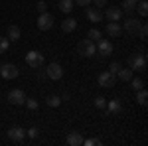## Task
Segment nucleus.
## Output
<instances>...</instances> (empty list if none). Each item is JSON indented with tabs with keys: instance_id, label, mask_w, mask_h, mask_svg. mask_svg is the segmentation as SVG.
Returning a JSON list of instances; mask_svg holds the SVG:
<instances>
[{
	"instance_id": "obj_30",
	"label": "nucleus",
	"mask_w": 148,
	"mask_h": 146,
	"mask_svg": "<svg viewBox=\"0 0 148 146\" xmlns=\"http://www.w3.org/2000/svg\"><path fill=\"white\" fill-rule=\"evenodd\" d=\"M83 144L85 146H101V140L99 138H87V140H83Z\"/></svg>"
},
{
	"instance_id": "obj_16",
	"label": "nucleus",
	"mask_w": 148,
	"mask_h": 146,
	"mask_svg": "<svg viewBox=\"0 0 148 146\" xmlns=\"http://www.w3.org/2000/svg\"><path fill=\"white\" fill-rule=\"evenodd\" d=\"M75 28H77V20H75V18H65V20L61 22V30L67 32V34H69V32H73Z\"/></svg>"
},
{
	"instance_id": "obj_6",
	"label": "nucleus",
	"mask_w": 148,
	"mask_h": 146,
	"mask_svg": "<svg viewBox=\"0 0 148 146\" xmlns=\"http://www.w3.org/2000/svg\"><path fill=\"white\" fill-rule=\"evenodd\" d=\"M97 81H99V87H113L114 81H116V75H113L111 71H103V73H99V77H97Z\"/></svg>"
},
{
	"instance_id": "obj_8",
	"label": "nucleus",
	"mask_w": 148,
	"mask_h": 146,
	"mask_svg": "<svg viewBox=\"0 0 148 146\" xmlns=\"http://www.w3.org/2000/svg\"><path fill=\"white\" fill-rule=\"evenodd\" d=\"M53 26V16L51 14H47V12H42L40 14V18H38V28L42 30V32H46Z\"/></svg>"
},
{
	"instance_id": "obj_10",
	"label": "nucleus",
	"mask_w": 148,
	"mask_h": 146,
	"mask_svg": "<svg viewBox=\"0 0 148 146\" xmlns=\"http://www.w3.org/2000/svg\"><path fill=\"white\" fill-rule=\"evenodd\" d=\"M95 49H99V53H101L103 57H109L113 53V44L101 38V40H97V47H95Z\"/></svg>"
},
{
	"instance_id": "obj_12",
	"label": "nucleus",
	"mask_w": 148,
	"mask_h": 146,
	"mask_svg": "<svg viewBox=\"0 0 148 146\" xmlns=\"http://www.w3.org/2000/svg\"><path fill=\"white\" fill-rule=\"evenodd\" d=\"M105 16H107V20H109V22H119V20L123 18V10H121V8H116V6H111V8H107Z\"/></svg>"
},
{
	"instance_id": "obj_15",
	"label": "nucleus",
	"mask_w": 148,
	"mask_h": 146,
	"mask_svg": "<svg viewBox=\"0 0 148 146\" xmlns=\"http://www.w3.org/2000/svg\"><path fill=\"white\" fill-rule=\"evenodd\" d=\"M138 2H140V0H125V2L121 4V6H123V8H121L123 14H132V12L136 10V4H138Z\"/></svg>"
},
{
	"instance_id": "obj_13",
	"label": "nucleus",
	"mask_w": 148,
	"mask_h": 146,
	"mask_svg": "<svg viewBox=\"0 0 148 146\" xmlns=\"http://www.w3.org/2000/svg\"><path fill=\"white\" fill-rule=\"evenodd\" d=\"M105 30H107V34L111 36V38H121V34H123V28H121L119 22H109Z\"/></svg>"
},
{
	"instance_id": "obj_17",
	"label": "nucleus",
	"mask_w": 148,
	"mask_h": 146,
	"mask_svg": "<svg viewBox=\"0 0 148 146\" xmlns=\"http://www.w3.org/2000/svg\"><path fill=\"white\" fill-rule=\"evenodd\" d=\"M105 109H109L111 114H116V112L123 111V105H121L119 99H114V101H107V107H105Z\"/></svg>"
},
{
	"instance_id": "obj_32",
	"label": "nucleus",
	"mask_w": 148,
	"mask_h": 146,
	"mask_svg": "<svg viewBox=\"0 0 148 146\" xmlns=\"http://www.w3.org/2000/svg\"><path fill=\"white\" fill-rule=\"evenodd\" d=\"M26 105H28L30 111H36V109H38V101H36V99H26Z\"/></svg>"
},
{
	"instance_id": "obj_20",
	"label": "nucleus",
	"mask_w": 148,
	"mask_h": 146,
	"mask_svg": "<svg viewBox=\"0 0 148 146\" xmlns=\"http://www.w3.org/2000/svg\"><path fill=\"white\" fill-rule=\"evenodd\" d=\"M116 75H119V79H121V81H130V79H132V69L128 67V69H119V73H116Z\"/></svg>"
},
{
	"instance_id": "obj_33",
	"label": "nucleus",
	"mask_w": 148,
	"mask_h": 146,
	"mask_svg": "<svg viewBox=\"0 0 148 146\" xmlns=\"http://www.w3.org/2000/svg\"><path fill=\"white\" fill-rule=\"evenodd\" d=\"M26 134L30 136V138H38V134H40V130H38V128H36V126H32V128H30V130H28V132H26Z\"/></svg>"
},
{
	"instance_id": "obj_21",
	"label": "nucleus",
	"mask_w": 148,
	"mask_h": 146,
	"mask_svg": "<svg viewBox=\"0 0 148 146\" xmlns=\"http://www.w3.org/2000/svg\"><path fill=\"white\" fill-rule=\"evenodd\" d=\"M59 10L69 14V12L73 10V0H59Z\"/></svg>"
},
{
	"instance_id": "obj_22",
	"label": "nucleus",
	"mask_w": 148,
	"mask_h": 146,
	"mask_svg": "<svg viewBox=\"0 0 148 146\" xmlns=\"http://www.w3.org/2000/svg\"><path fill=\"white\" fill-rule=\"evenodd\" d=\"M146 99H148V93L144 91V87H142V89H138L136 91V101L144 107V105H146Z\"/></svg>"
},
{
	"instance_id": "obj_27",
	"label": "nucleus",
	"mask_w": 148,
	"mask_h": 146,
	"mask_svg": "<svg viewBox=\"0 0 148 146\" xmlns=\"http://www.w3.org/2000/svg\"><path fill=\"white\" fill-rule=\"evenodd\" d=\"M87 38H89L91 42H97V40H101V32L93 28V30H89V34H87Z\"/></svg>"
},
{
	"instance_id": "obj_14",
	"label": "nucleus",
	"mask_w": 148,
	"mask_h": 146,
	"mask_svg": "<svg viewBox=\"0 0 148 146\" xmlns=\"http://www.w3.org/2000/svg\"><path fill=\"white\" fill-rule=\"evenodd\" d=\"M85 16H87L89 22H95V24L103 20V12L97 10V8H87V10H85Z\"/></svg>"
},
{
	"instance_id": "obj_35",
	"label": "nucleus",
	"mask_w": 148,
	"mask_h": 146,
	"mask_svg": "<svg viewBox=\"0 0 148 146\" xmlns=\"http://www.w3.org/2000/svg\"><path fill=\"white\" fill-rule=\"evenodd\" d=\"M93 0H75V4H79V6H89Z\"/></svg>"
},
{
	"instance_id": "obj_18",
	"label": "nucleus",
	"mask_w": 148,
	"mask_h": 146,
	"mask_svg": "<svg viewBox=\"0 0 148 146\" xmlns=\"http://www.w3.org/2000/svg\"><path fill=\"white\" fill-rule=\"evenodd\" d=\"M67 144L81 146V144H83V136H81L79 132H69V134H67Z\"/></svg>"
},
{
	"instance_id": "obj_7",
	"label": "nucleus",
	"mask_w": 148,
	"mask_h": 146,
	"mask_svg": "<svg viewBox=\"0 0 148 146\" xmlns=\"http://www.w3.org/2000/svg\"><path fill=\"white\" fill-rule=\"evenodd\" d=\"M0 75L4 79H16L18 77V67L14 63H2L0 65Z\"/></svg>"
},
{
	"instance_id": "obj_2",
	"label": "nucleus",
	"mask_w": 148,
	"mask_h": 146,
	"mask_svg": "<svg viewBox=\"0 0 148 146\" xmlns=\"http://www.w3.org/2000/svg\"><path fill=\"white\" fill-rule=\"evenodd\" d=\"M77 53H79L81 57H93L95 56V44H93L89 38L81 40L79 44H77Z\"/></svg>"
},
{
	"instance_id": "obj_28",
	"label": "nucleus",
	"mask_w": 148,
	"mask_h": 146,
	"mask_svg": "<svg viewBox=\"0 0 148 146\" xmlns=\"http://www.w3.org/2000/svg\"><path fill=\"white\" fill-rule=\"evenodd\" d=\"M130 85H132V89L134 91H138V89H142V87H144V81H142V79H130Z\"/></svg>"
},
{
	"instance_id": "obj_25",
	"label": "nucleus",
	"mask_w": 148,
	"mask_h": 146,
	"mask_svg": "<svg viewBox=\"0 0 148 146\" xmlns=\"http://www.w3.org/2000/svg\"><path fill=\"white\" fill-rule=\"evenodd\" d=\"M8 47H10V40L0 36V53H6V51H8Z\"/></svg>"
},
{
	"instance_id": "obj_29",
	"label": "nucleus",
	"mask_w": 148,
	"mask_h": 146,
	"mask_svg": "<svg viewBox=\"0 0 148 146\" xmlns=\"http://www.w3.org/2000/svg\"><path fill=\"white\" fill-rule=\"evenodd\" d=\"M95 107H97V109H105V107H107L105 97H95Z\"/></svg>"
},
{
	"instance_id": "obj_3",
	"label": "nucleus",
	"mask_w": 148,
	"mask_h": 146,
	"mask_svg": "<svg viewBox=\"0 0 148 146\" xmlns=\"http://www.w3.org/2000/svg\"><path fill=\"white\" fill-rule=\"evenodd\" d=\"M26 63L30 65L32 69H40L44 65V53H40V51H28L26 53Z\"/></svg>"
},
{
	"instance_id": "obj_23",
	"label": "nucleus",
	"mask_w": 148,
	"mask_h": 146,
	"mask_svg": "<svg viewBox=\"0 0 148 146\" xmlns=\"http://www.w3.org/2000/svg\"><path fill=\"white\" fill-rule=\"evenodd\" d=\"M136 8H138V14L144 18V16L148 14V2H146V0H140V2L136 4Z\"/></svg>"
},
{
	"instance_id": "obj_36",
	"label": "nucleus",
	"mask_w": 148,
	"mask_h": 146,
	"mask_svg": "<svg viewBox=\"0 0 148 146\" xmlns=\"http://www.w3.org/2000/svg\"><path fill=\"white\" fill-rule=\"evenodd\" d=\"M97 6H107V0H93Z\"/></svg>"
},
{
	"instance_id": "obj_24",
	"label": "nucleus",
	"mask_w": 148,
	"mask_h": 146,
	"mask_svg": "<svg viewBox=\"0 0 148 146\" xmlns=\"http://www.w3.org/2000/svg\"><path fill=\"white\" fill-rule=\"evenodd\" d=\"M46 103L49 105V107H59V105H61V99H59L57 95H49V97L46 99Z\"/></svg>"
},
{
	"instance_id": "obj_26",
	"label": "nucleus",
	"mask_w": 148,
	"mask_h": 146,
	"mask_svg": "<svg viewBox=\"0 0 148 146\" xmlns=\"http://www.w3.org/2000/svg\"><path fill=\"white\" fill-rule=\"evenodd\" d=\"M138 38H140V40H146L148 38V26L146 24H140V30H138Z\"/></svg>"
},
{
	"instance_id": "obj_9",
	"label": "nucleus",
	"mask_w": 148,
	"mask_h": 146,
	"mask_svg": "<svg viewBox=\"0 0 148 146\" xmlns=\"http://www.w3.org/2000/svg\"><path fill=\"white\" fill-rule=\"evenodd\" d=\"M8 101H10L12 105H24V103H26V95H24L22 89H12L10 93H8Z\"/></svg>"
},
{
	"instance_id": "obj_31",
	"label": "nucleus",
	"mask_w": 148,
	"mask_h": 146,
	"mask_svg": "<svg viewBox=\"0 0 148 146\" xmlns=\"http://www.w3.org/2000/svg\"><path fill=\"white\" fill-rule=\"evenodd\" d=\"M119 69H121V63H119V61H113V63L109 65V71H111L113 75H116V73H119Z\"/></svg>"
},
{
	"instance_id": "obj_11",
	"label": "nucleus",
	"mask_w": 148,
	"mask_h": 146,
	"mask_svg": "<svg viewBox=\"0 0 148 146\" xmlns=\"http://www.w3.org/2000/svg\"><path fill=\"white\" fill-rule=\"evenodd\" d=\"M8 138H10L12 142H22L24 138H26V130H24L22 126H12L10 130H8Z\"/></svg>"
},
{
	"instance_id": "obj_1",
	"label": "nucleus",
	"mask_w": 148,
	"mask_h": 146,
	"mask_svg": "<svg viewBox=\"0 0 148 146\" xmlns=\"http://www.w3.org/2000/svg\"><path fill=\"white\" fill-rule=\"evenodd\" d=\"M128 67L132 71H144L146 69V56H144V49L134 51L128 56Z\"/></svg>"
},
{
	"instance_id": "obj_5",
	"label": "nucleus",
	"mask_w": 148,
	"mask_h": 146,
	"mask_svg": "<svg viewBox=\"0 0 148 146\" xmlns=\"http://www.w3.org/2000/svg\"><path fill=\"white\" fill-rule=\"evenodd\" d=\"M140 24L142 22H138L136 18H126L125 26H123V32H126L128 36H136L138 30H140Z\"/></svg>"
},
{
	"instance_id": "obj_4",
	"label": "nucleus",
	"mask_w": 148,
	"mask_h": 146,
	"mask_svg": "<svg viewBox=\"0 0 148 146\" xmlns=\"http://www.w3.org/2000/svg\"><path fill=\"white\" fill-rule=\"evenodd\" d=\"M46 77L53 79V81H57V79L63 77V67L57 63V61H53V63H49L46 67Z\"/></svg>"
},
{
	"instance_id": "obj_19",
	"label": "nucleus",
	"mask_w": 148,
	"mask_h": 146,
	"mask_svg": "<svg viewBox=\"0 0 148 146\" xmlns=\"http://www.w3.org/2000/svg\"><path fill=\"white\" fill-rule=\"evenodd\" d=\"M8 40L10 42H18L20 40V28L18 26H8Z\"/></svg>"
},
{
	"instance_id": "obj_34",
	"label": "nucleus",
	"mask_w": 148,
	"mask_h": 146,
	"mask_svg": "<svg viewBox=\"0 0 148 146\" xmlns=\"http://www.w3.org/2000/svg\"><path fill=\"white\" fill-rule=\"evenodd\" d=\"M36 8H38V12H40V14H42V12H46V10H47V4H46V2H44V0H40Z\"/></svg>"
}]
</instances>
